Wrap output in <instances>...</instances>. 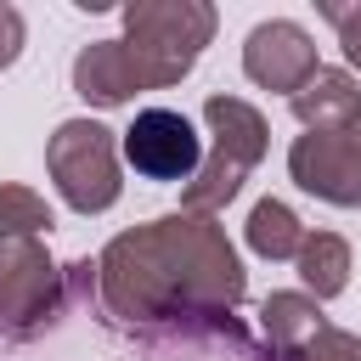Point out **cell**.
Masks as SVG:
<instances>
[{
    "instance_id": "17",
    "label": "cell",
    "mask_w": 361,
    "mask_h": 361,
    "mask_svg": "<svg viewBox=\"0 0 361 361\" xmlns=\"http://www.w3.org/2000/svg\"><path fill=\"white\" fill-rule=\"evenodd\" d=\"M344 135H350V147H355V152H361V113H355V118H350V124H344Z\"/></svg>"
},
{
    "instance_id": "9",
    "label": "cell",
    "mask_w": 361,
    "mask_h": 361,
    "mask_svg": "<svg viewBox=\"0 0 361 361\" xmlns=\"http://www.w3.org/2000/svg\"><path fill=\"white\" fill-rule=\"evenodd\" d=\"M73 90L96 107H124L135 90H141V73L124 51V39H96L73 56Z\"/></svg>"
},
{
    "instance_id": "4",
    "label": "cell",
    "mask_w": 361,
    "mask_h": 361,
    "mask_svg": "<svg viewBox=\"0 0 361 361\" xmlns=\"http://www.w3.org/2000/svg\"><path fill=\"white\" fill-rule=\"evenodd\" d=\"M45 169H51L62 203L79 209V214H102L124 192V180H118V141L96 118H62L51 130V141H45Z\"/></svg>"
},
{
    "instance_id": "14",
    "label": "cell",
    "mask_w": 361,
    "mask_h": 361,
    "mask_svg": "<svg viewBox=\"0 0 361 361\" xmlns=\"http://www.w3.org/2000/svg\"><path fill=\"white\" fill-rule=\"evenodd\" d=\"M56 226L51 203L34 192V186H0V237H45Z\"/></svg>"
},
{
    "instance_id": "3",
    "label": "cell",
    "mask_w": 361,
    "mask_h": 361,
    "mask_svg": "<svg viewBox=\"0 0 361 361\" xmlns=\"http://www.w3.org/2000/svg\"><path fill=\"white\" fill-rule=\"evenodd\" d=\"M203 118H209V135H214V152L209 164H197V175L180 186V203L186 214H214L237 197V186L248 180V169L265 158V113L248 107L243 96H209L203 102Z\"/></svg>"
},
{
    "instance_id": "1",
    "label": "cell",
    "mask_w": 361,
    "mask_h": 361,
    "mask_svg": "<svg viewBox=\"0 0 361 361\" xmlns=\"http://www.w3.org/2000/svg\"><path fill=\"white\" fill-rule=\"evenodd\" d=\"M96 305L130 333H226L243 344L231 310L248 293L237 248L209 214H164L113 237L96 259Z\"/></svg>"
},
{
    "instance_id": "15",
    "label": "cell",
    "mask_w": 361,
    "mask_h": 361,
    "mask_svg": "<svg viewBox=\"0 0 361 361\" xmlns=\"http://www.w3.org/2000/svg\"><path fill=\"white\" fill-rule=\"evenodd\" d=\"M322 17L338 28V45H344V56L361 68V6H322Z\"/></svg>"
},
{
    "instance_id": "5",
    "label": "cell",
    "mask_w": 361,
    "mask_h": 361,
    "mask_svg": "<svg viewBox=\"0 0 361 361\" xmlns=\"http://www.w3.org/2000/svg\"><path fill=\"white\" fill-rule=\"evenodd\" d=\"M68 305V271L51 265L39 237H0V333L34 338Z\"/></svg>"
},
{
    "instance_id": "10",
    "label": "cell",
    "mask_w": 361,
    "mask_h": 361,
    "mask_svg": "<svg viewBox=\"0 0 361 361\" xmlns=\"http://www.w3.org/2000/svg\"><path fill=\"white\" fill-rule=\"evenodd\" d=\"M288 102H293V118L305 130H344L361 113V85L344 68H316Z\"/></svg>"
},
{
    "instance_id": "8",
    "label": "cell",
    "mask_w": 361,
    "mask_h": 361,
    "mask_svg": "<svg viewBox=\"0 0 361 361\" xmlns=\"http://www.w3.org/2000/svg\"><path fill=\"white\" fill-rule=\"evenodd\" d=\"M316 68H322V62H316L310 34H305L299 23H288V17L259 23V28L248 34V45H243V73H248L254 85H265V90H282V96H293Z\"/></svg>"
},
{
    "instance_id": "12",
    "label": "cell",
    "mask_w": 361,
    "mask_h": 361,
    "mask_svg": "<svg viewBox=\"0 0 361 361\" xmlns=\"http://www.w3.org/2000/svg\"><path fill=\"white\" fill-rule=\"evenodd\" d=\"M248 248L259 254V259H293L299 254V243H305V226H299V214L282 203V197H259L254 209H248Z\"/></svg>"
},
{
    "instance_id": "11",
    "label": "cell",
    "mask_w": 361,
    "mask_h": 361,
    "mask_svg": "<svg viewBox=\"0 0 361 361\" xmlns=\"http://www.w3.org/2000/svg\"><path fill=\"white\" fill-rule=\"evenodd\" d=\"M293 265H299V282H305V293L316 305L322 299H338L350 288V243L338 231H305Z\"/></svg>"
},
{
    "instance_id": "2",
    "label": "cell",
    "mask_w": 361,
    "mask_h": 361,
    "mask_svg": "<svg viewBox=\"0 0 361 361\" xmlns=\"http://www.w3.org/2000/svg\"><path fill=\"white\" fill-rule=\"evenodd\" d=\"M214 34V6L203 0H135L124 6V51L141 73V90H164L192 73L197 51Z\"/></svg>"
},
{
    "instance_id": "7",
    "label": "cell",
    "mask_w": 361,
    "mask_h": 361,
    "mask_svg": "<svg viewBox=\"0 0 361 361\" xmlns=\"http://www.w3.org/2000/svg\"><path fill=\"white\" fill-rule=\"evenodd\" d=\"M288 175L322 203L361 209V152L350 147L344 130H305L288 147Z\"/></svg>"
},
{
    "instance_id": "13",
    "label": "cell",
    "mask_w": 361,
    "mask_h": 361,
    "mask_svg": "<svg viewBox=\"0 0 361 361\" xmlns=\"http://www.w3.org/2000/svg\"><path fill=\"white\" fill-rule=\"evenodd\" d=\"M322 322H327V316H322V305H316L310 293H271V299L259 305V327H265L271 350H293V344H305Z\"/></svg>"
},
{
    "instance_id": "16",
    "label": "cell",
    "mask_w": 361,
    "mask_h": 361,
    "mask_svg": "<svg viewBox=\"0 0 361 361\" xmlns=\"http://www.w3.org/2000/svg\"><path fill=\"white\" fill-rule=\"evenodd\" d=\"M17 51H23V11L17 6H0V73L17 62Z\"/></svg>"
},
{
    "instance_id": "6",
    "label": "cell",
    "mask_w": 361,
    "mask_h": 361,
    "mask_svg": "<svg viewBox=\"0 0 361 361\" xmlns=\"http://www.w3.org/2000/svg\"><path fill=\"white\" fill-rule=\"evenodd\" d=\"M118 152H124L130 169L147 175V180H186V175H197V164H203V141H197L192 118L175 113V107H147V113H135V124L124 130Z\"/></svg>"
}]
</instances>
